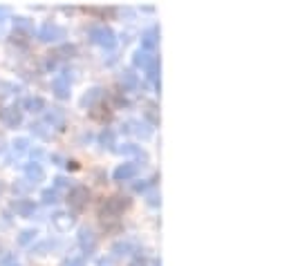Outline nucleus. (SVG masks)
I'll return each mask as SVG.
<instances>
[{
	"instance_id": "obj_1",
	"label": "nucleus",
	"mask_w": 289,
	"mask_h": 266,
	"mask_svg": "<svg viewBox=\"0 0 289 266\" xmlns=\"http://www.w3.org/2000/svg\"><path fill=\"white\" fill-rule=\"evenodd\" d=\"M90 38H92V43L103 47V49H112V47L117 45V34L108 27V25H97V27L90 31Z\"/></svg>"
},
{
	"instance_id": "obj_2",
	"label": "nucleus",
	"mask_w": 289,
	"mask_h": 266,
	"mask_svg": "<svg viewBox=\"0 0 289 266\" xmlns=\"http://www.w3.org/2000/svg\"><path fill=\"white\" fill-rule=\"evenodd\" d=\"M65 36H68L65 27H61V25H56V23H45L43 27L38 29V38L43 40V43H61Z\"/></svg>"
},
{
	"instance_id": "obj_3",
	"label": "nucleus",
	"mask_w": 289,
	"mask_h": 266,
	"mask_svg": "<svg viewBox=\"0 0 289 266\" xmlns=\"http://www.w3.org/2000/svg\"><path fill=\"white\" fill-rule=\"evenodd\" d=\"M87 197H90V192H87L85 186H74V188H70V192H68V203H70V208H74V210H83L85 203H87Z\"/></svg>"
},
{
	"instance_id": "obj_4",
	"label": "nucleus",
	"mask_w": 289,
	"mask_h": 266,
	"mask_svg": "<svg viewBox=\"0 0 289 266\" xmlns=\"http://www.w3.org/2000/svg\"><path fill=\"white\" fill-rule=\"evenodd\" d=\"M130 206V199H128V197H112V199H108L106 203H103V208H101V215L103 217H117L119 215V212L123 210V208H128Z\"/></svg>"
},
{
	"instance_id": "obj_5",
	"label": "nucleus",
	"mask_w": 289,
	"mask_h": 266,
	"mask_svg": "<svg viewBox=\"0 0 289 266\" xmlns=\"http://www.w3.org/2000/svg\"><path fill=\"white\" fill-rule=\"evenodd\" d=\"M0 121H3L7 128H18L23 123V110L12 105V108H3L0 110Z\"/></svg>"
},
{
	"instance_id": "obj_6",
	"label": "nucleus",
	"mask_w": 289,
	"mask_h": 266,
	"mask_svg": "<svg viewBox=\"0 0 289 266\" xmlns=\"http://www.w3.org/2000/svg\"><path fill=\"white\" fill-rule=\"evenodd\" d=\"M79 246H81V250H83L85 255H92L97 250V235H94L92 228L83 226L79 231Z\"/></svg>"
},
{
	"instance_id": "obj_7",
	"label": "nucleus",
	"mask_w": 289,
	"mask_h": 266,
	"mask_svg": "<svg viewBox=\"0 0 289 266\" xmlns=\"http://www.w3.org/2000/svg\"><path fill=\"white\" fill-rule=\"evenodd\" d=\"M139 168H141V166H139L137 161H126V164L117 166L112 177H115V181H128V179H132V177H137Z\"/></svg>"
},
{
	"instance_id": "obj_8",
	"label": "nucleus",
	"mask_w": 289,
	"mask_h": 266,
	"mask_svg": "<svg viewBox=\"0 0 289 266\" xmlns=\"http://www.w3.org/2000/svg\"><path fill=\"white\" fill-rule=\"evenodd\" d=\"M52 92H54V96L61 98V101L70 98V78L65 74L54 76V81H52Z\"/></svg>"
},
{
	"instance_id": "obj_9",
	"label": "nucleus",
	"mask_w": 289,
	"mask_h": 266,
	"mask_svg": "<svg viewBox=\"0 0 289 266\" xmlns=\"http://www.w3.org/2000/svg\"><path fill=\"white\" fill-rule=\"evenodd\" d=\"M121 130H123L126 134H128V132H135L137 137H141V139H148V137L153 134V128H151V125H148L146 121H126V123L121 125Z\"/></svg>"
},
{
	"instance_id": "obj_10",
	"label": "nucleus",
	"mask_w": 289,
	"mask_h": 266,
	"mask_svg": "<svg viewBox=\"0 0 289 266\" xmlns=\"http://www.w3.org/2000/svg\"><path fill=\"white\" fill-rule=\"evenodd\" d=\"M25 177L27 179L25 181H29V184H40V181L45 179V170H43V166L38 164V161H32V164H27L25 166Z\"/></svg>"
},
{
	"instance_id": "obj_11",
	"label": "nucleus",
	"mask_w": 289,
	"mask_h": 266,
	"mask_svg": "<svg viewBox=\"0 0 289 266\" xmlns=\"http://www.w3.org/2000/svg\"><path fill=\"white\" fill-rule=\"evenodd\" d=\"M52 224H54L56 231L65 233V231H70V228L74 226V217H72L70 212L59 210V212H54V215H52Z\"/></svg>"
},
{
	"instance_id": "obj_12",
	"label": "nucleus",
	"mask_w": 289,
	"mask_h": 266,
	"mask_svg": "<svg viewBox=\"0 0 289 266\" xmlns=\"http://www.w3.org/2000/svg\"><path fill=\"white\" fill-rule=\"evenodd\" d=\"M45 123H50L52 128H56V130H63L65 128V112L61 108L47 110V114H45Z\"/></svg>"
},
{
	"instance_id": "obj_13",
	"label": "nucleus",
	"mask_w": 289,
	"mask_h": 266,
	"mask_svg": "<svg viewBox=\"0 0 289 266\" xmlns=\"http://www.w3.org/2000/svg\"><path fill=\"white\" fill-rule=\"evenodd\" d=\"M12 208H14V212L20 215V217H32L36 212V203L32 199H16L12 203Z\"/></svg>"
},
{
	"instance_id": "obj_14",
	"label": "nucleus",
	"mask_w": 289,
	"mask_h": 266,
	"mask_svg": "<svg viewBox=\"0 0 289 266\" xmlns=\"http://www.w3.org/2000/svg\"><path fill=\"white\" fill-rule=\"evenodd\" d=\"M157 43H159V29L157 27H151L141 34V49L143 51H153Z\"/></svg>"
},
{
	"instance_id": "obj_15",
	"label": "nucleus",
	"mask_w": 289,
	"mask_h": 266,
	"mask_svg": "<svg viewBox=\"0 0 289 266\" xmlns=\"http://www.w3.org/2000/svg\"><path fill=\"white\" fill-rule=\"evenodd\" d=\"M117 152H119V154H126V156H137V159H141V161L148 159V154L143 152L141 145H137V143H123L121 148H117Z\"/></svg>"
},
{
	"instance_id": "obj_16",
	"label": "nucleus",
	"mask_w": 289,
	"mask_h": 266,
	"mask_svg": "<svg viewBox=\"0 0 289 266\" xmlns=\"http://www.w3.org/2000/svg\"><path fill=\"white\" fill-rule=\"evenodd\" d=\"M99 145H101V148H108V150H115V145H117V134H115V130L103 128L101 134H99Z\"/></svg>"
},
{
	"instance_id": "obj_17",
	"label": "nucleus",
	"mask_w": 289,
	"mask_h": 266,
	"mask_svg": "<svg viewBox=\"0 0 289 266\" xmlns=\"http://www.w3.org/2000/svg\"><path fill=\"white\" fill-rule=\"evenodd\" d=\"M121 85H123V90H137V87H139V76L132 70H123Z\"/></svg>"
},
{
	"instance_id": "obj_18",
	"label": "nucleus",
	"mask_w": 289,
	"mask_h": 266,
	"mask_svg": "<svg viewBox=\"0 0 289 266\" xmlns=\"http://www.w3.org/2000/svg\"><path fill=\"white\" fill-rule=\"evenodd\" d=\"M101 96H103V90H101V87H92V90H87L85 96L81 98V105H83V108H92Z\"/></svg>"
},
{
	"instance_id": "obj_19",
	"label": "nucleus",
	"mask_w": 289,
	"mask_h": 266,
	"mask_svg": "<svg viewBox=\"0 0 289 266\" xmlns=\"http://www.w3.org/2000/svg\"><path fill=\"white\" fill-rule=\"evenodd\" d=\"M23 108L29 110V112H43V110H45V101L40 96H27L23 101Z\"/></svg>"
},
{
	"instance_id": "obj_20",
	"label": "nucleus",
	"mask_w": 289,
	"mask_h": 266,
	"mask_svg": "<svg viewBox=\"0 0 289 266\" xmlns=\"http://www.w3.org/2000/svg\"><path fill=\"white\" fill-rule=\"evenodd\" d=\"M146 76L151 78V81H155V85H157V90H159V59H157V56H153V61L148 63Z\"/></svg>"
},
{
	"instance_id": "obj_21",
	"label": "nucleus",
	"mask_w": 289,
	"mask_h": 266,
	"mask_svg": "<svg viewBox=\"0 0 289 266\" xmlns=\"http://www.w3.org/2000/svg\"><path fill=\"white\" fill-rule=\"evenodd\" d=\"M151 61H153V54L151 51H143V49H137L135 56H132V63H135L137 67H143V70L148 67V63Z\"/></svg>"
},
{
	"instance_id": "obj_22",
	"label": "nucleus",
	"mask_w": 289,
	"mask_h": 266,
	"mask_svg": "<svg viewBox=\"0 0 289 266\" xmlns=\"http://www.w3.org/2000/svg\"><path fill=\"white\" fill-rule=\"evenodd\" d=\"M36 235H38L36 228H25V231H20V235H18V244L20 246H27V244H32L36 239Z\"/></svg>"
},
{
	"instance_id": "obj_23",
	"label": "nucleus",
	"mask_w": 289,
	"mask_h": 266,
	"mask_svg": "<svg viewBox=\"0 0 289 266\" xmlns=\"http://www.w3.org/2000/svg\"><path fill=\"white\" fill-rule=\"evenodd\" d=\"M12 150H14V154H25V152L29 150V139H27V137H18V139H14Z\"/></svg>"
},
{
	"instance_id": "obj_24",
	"label": "nucleus",
	"mask_w": 289,
	"mask_h": 266,
	"mask_svg": "<svg viewBox=\"0 0 289 266\" xmlns=\"http://www.w3.org/2000/svg\"><path fill=\"white\" fill-rule=\"evenodd\" d=\"M40 199H43L45 206H54V203H59V192L54 188H47V190L40 192Z\"/></svg>"
},
{
	"instance_id": "obj_25",
	"label": "nucleus",
	"mask_w": 289,
	"mask_h": 266,
	"mask_svg": "<svg viewBox=\"0 0 289 266\" xmlns=\"http://www.w3.org/2000/svg\"><path fill=\"white\" fill-rule=\"evenodd\" d=\"M130 242H117L115 246H112V253H115V257H126V255H130Z\"/></svg>"
},
{
	"instance_id": "obj_26",
	"label": "nucleus",
	"mask_w": 289,
	"mask_h": 266,
	"mask_svg": "<svg viewBox=\"0 0 289 266\" xmlns=\"http://www.w3.org/2000/svg\"><path fill=\"white\" fill-rule=\"evenodd\" d=\"M14 27L20 29V31H32L34 29V23L29 18H25V16H18V18L14 20Z\"/></svg>"
},
{
	"instance_id": "obj_27",
	"label": "nucleus",
	"mask_w": 289,
	"mask_h": 266,
	"mask_svg": "<svg viewBox=\"0 0 289 266\" xmlns=\"http://www.w3.org/2000/svg\"><path fill=\"white\" fill-rule=\"evenodd\" d=\"M146 201H148V206L159 208V206H162V195H159L157 190H151V192L146 195Z\"/></svg>"
},
{
	"instance_id": "obj_28",
	"label": "nucleus",
	"mask_w": 289,
	"mask_h": 266,
	"mask_svg": "<svg viewBox=\"0 0 289 266\" xmlns=\"http://www.w3.org/2000/svg\"><path fill=\"white\" fill-rule=\"evenodd\" d=\"M50 246H54V242H40V244H36V246L32 248V255H45V250H47Z\"/></svg>"
},
{
	"instance_id": "obj_29",
	"label": "nucleus",
	"mask_w": 289,
	"mask_h": 266,
	"mask_svg": "<svg viewBox=\"0 0 289 266\" xmlns=\"http://www.w3.org/2000/svg\"><path fill=\"white\" fill-rule=\"evenodd\" d=\"M61 188H70V179H68V177H54V190L56 192H59L61 190Z\"/></svg>"
},
{
	"instance_id": "obj_30",
	"label": "nucleus",
	"mask_w": 289,
	"mask_h": 266,
	"mask_svg": "<svg viewBox=\"0 0 289 266\" xmlns=\"http://www.w3.org/2000/svg\"><path fill=\"white\" fill-rule=\"evenodd\" d=\"M146 117L151 119V125H157L159 123V117H157V112H155L153 103H148V105H146Z\"/></svg>"
},
{
	"instance_id": "obj_31",
	"label": "nucleus",
	"mask_w": 289,
	"mask_h": 266,
	"mask_svg": "<svg viewBox=\"0 0 289 266\" xmlns=\"http://www.w3.org/2000/svg\"><path fill=\"white\" fill-rule=\"evenodd\" d=\"M155 181H157V175H155L153 179H141V181H137V184H135V190H137V192L146 190V188H148V186H153Z\"/></svg>"
},
{
	"instance_id": "obj_32",
	"label": "nucleus",
	"mask_w": 289,
	"mask_h": 266,
	"mask_svg": "<svg viewBox=\"0 0 289 266\" xmlns=\"http://www.w3.org/2000/svg\"><path fill=\"white\" fill-rule=\"evenodd\" d=\"M61 266H85V257H76V255H74V257H68V259H65V262L61 264Z\"/></svg>"
},
{
	"instance_id": "obj_33",
	"label": "nucleus",
	"mask_w": 289,
	"mask_h": 266,
	"mask_svg": "<svg viewBox=\"0 0 289 266\" xmlns=\"http://www.w3.org/2000/svg\"><path fill=\"white\" fill-rule=\"evenodd\" d=\"M29 128H32V132L34 134H38V137H47V130H45V125L43 123H32V125H29Z\"/></svg>"
},
{
	"instance_id": "obj_34",
	"label": "nucleus",
	"mask_w": 289,
	"mask_h": 266,
	"mask_svg": "<svg viewBox=\"0 0 289 266\" xmlns=\"http://www.w3.org/2000/svg\"><path fill=\"white\" fill-rule=\"evenodd\" d=\"M12 92H14L12 83H0V96H9Z\"/></svg>"
},
{
	"instance_id": "obj_35",
	"label": "nucleus",
	"mask_w": 289,
	"mask_h": 266,
	"mask_svg": "<svg viewBox=\"0 0 289 266\" xmlns=\"http://www.w3.org/2000/svg\"><path fill=\"white\" fill-rule=\"evenodd\" d=\"M9 14H12V9H9V7H7V5H0V23H3V20H5V18H7V16H9Z\"/></svg>"
},
{
	"instance_id": "obj_36",
	"label": "nucleus",
	"mask_w": 289,
	"mask_h": 266,
	"mask_svg": "<svg viewBox=\"0 0 289 266\" xmlns=\"http://www.w3.org/2000/svg\"><path fill=\"white\" fill-rule=\"evenodd\" d=\"M32 186V184H14V190H18V192H25L27 188Z\"/></svg>"
},
{
	"instance_id": "obj_37",
	"label": "nucleus",
	"mask_w": 289,
	"mask_h": 266,
	"mask_svg": "<svg viewBox=\"0 0 289 266\" xmlns=\"http://www.w3.org/2000/svg\"><path fill=\"white\" fill-rule=\"evenodd\" d=\"M99 266H115V262H112L110 257H103V259H99Z\"/></svg>"
},
{
	"instance_id": "obj_38",
	"label": "nucleus",
	"mask_w": 289,
	"mask_h": 266,
	"mask_svg": "<svg viewBox=\"0 0 289 266\" xmlns=\"http://www.w3.org/2000/svg\"><path fill=\"white\" fill-rule=\"evenodd\" d=\"M130 266H146V262H143L141 257H137V259H135V262H132Z\"/></svg>"
},
{
	"instance_id": "obj_39",
	"label": "nucleus",
	"mask_w": 289,
	"mask_h": 266,
	"mask_svg": "<svg viewBox=\"0 0 289 266\" xmlns=\"http://www.w3.org/2000/svg\"><path fill=\"white\" fill-rule=\"evenodd\" d=\"M3 190H5V186H3V181H0V195H3Z\"/></svg>"
}]
</instances>
